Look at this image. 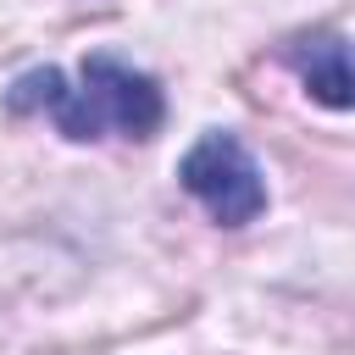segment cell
I'll return each instance as SVG.
<instances>
[{
	"instance_id": "cell-1",
	"label": "cell",
	"mask_w": 355,
	"mask_h": 355,
	"mask_svg": "<svg viewBox=\"0 0 355 355\" xmlns=\"http://www.w3.org/2000/svg\"><path fill=\"white\" fill-rule=\"evenodd\" d=\"M6 105L11 111H50V122L67 139H105V133L150 139L161 128V111H166L155 78L122 67L116 55H89L78 67V89L55 67H33L11 83Z\"/></svg>"
},
{
	"instance_id": "cell-2",
	"label": "cell",
	"mask_w": 355,
	"mask_h": 355,
	"mask_svg": "<svg viewBox=\"0 0 355 355\" xmlns=\"http://www.w3.org/2000/svg\"><path fill=\"white\" fill-rule=\"evenodd\" d=\"M178 183L222 227H244V222H255L266 211V178H261L255 155L233 133H200V144L178 161Z\"/></svg>"
},
{
	"instance_id": "cell-3",
	"label": "cell",
	"mask_w": 355,
	"mask_h": 355,
	"mask_svg": "<svg viewBox=\"0 0 355 355\" xmlns=\"http://www.w3.org/2000/svg\"><path fill=\"white\" fill-rule=\"evenodd\" d=\"M288 61L300 67V78L311 83V94L333 111L349 105V55H344V33H316V39H294Z\"/></svg>"
}]
</instances>
